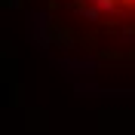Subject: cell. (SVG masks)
<instances>
[{
	"instance_id": "cell-1",
	"label": "cell",
	"mask_w": 135,
	"mask_h": 135,
	"mask_svg": "<svg viewBox=\"0 0 135 135\" xmlns=\"http://www.w3.org/2000/svg\"><path fill=\"white\" fill-rule=\"evenodd\" d=\"M52 46L101 71H135V0H40Z\"/></svg>"
}]
</instances>
